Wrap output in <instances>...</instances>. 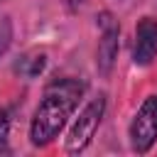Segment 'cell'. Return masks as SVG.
<instances>
[{
  "label": "cell",
  "mask_w": 157,
  "mask_h": 157,
  "mask_svg": "<svg viewBox=\"0 0 157 157\" xmlns=\"http://www.w3.org/2000/svg\"><path fill=\"white\" fill-rule=\"evenodd\" d=\"M83 93H86L83 78H76V76L52 78L44 86V93L34 108V115L29 123V142L34 147L52 145L59 137V132L66 128L69 118L76 113Z\"/></svg>",
  "instance_id": "obj_1"
},
{
  "label": "cell",
  "mask_w": 157,
  "mask_h": 157,
  "mask_svg": "<svg viewBox=\"0 0 157 157\" xmlns=\"http://www.w3.org/2000/svg\"><path fill=\"white\" fill-rule=\"evenodd\" d=\"M103 115H105V93H98V96L88 98L83 103V108L78 110V115L74 118V123L69 128V135H66V142H64V152L66 155L83 152L91 145Z\"/></svg>",
  "instance_id": "obj_2"
},
{
  "label": "cell",
  "mask_w": 157,
  "mask_h": 157,
  "mask_svg": "<svg viewBox=\"0 0 157 157\" xmlns=\"http://www.w3.org/2000/svg\"><path fill=\"white\" fill-rule=\"evenodd\" d=\"M128 137H130V147L137 155H147L152 150V145L157 142V93L147 96L140 108L135 110L130 128H128Z\"/></svg>",
  "instance_id": "obj_3"
},
{
  "label": "cell",
  "mask_w": 157,
  "mask_h": 157,
  "mask_svg": "<svg viewBox=\"0 0 157 157\" xmlns=\"http://www.w3.org/2000/svg\"><path fill=\"white\" fill-rule=\"evenodd\" d=\"M98 47H96V69L101 76H110L115 59H118V49H120V25L118 20L103 10L98 12Z\"/></svg>",
  "instance_id": "obj_4"
},
{
  "label": "cell",
  "mask_w": 157,
  "mask_h": 157,
  "mask_svg": "<svg viewBox=\"0 0 157 157\" xmlns=\"http://www.w3.org/2000/svg\"><path fill=\"white\" fill-rule=\"evenodd\" d=\"M157 56V17L145 15L135 27V44H132V61L137 66H150Z\"/></svg>",
  "instance_id": "obj_5"
},
{
  "label": "cell",
  "mask_w": 157,
  "mask_h": 157,
  "mask_svg": "<svg viewBox=\"0 0 157 157\" xmlns=\"http://www.w3.org/2000/svg\"><path fill=\"white\" fill-rule=\"evenodd\" d=\"M44 64H47V56H44V54H27V56L20 59L17 71H20L25 78H34L37 74L44 71Z\"/></svg>",
  "instance_id": "obj_6"
},
{
  "label": "cell",
  "mask_w": 157,
  "mask_h": 157,
  "mask_svg": "<svg viewBox=\"0 0 157 157\" xmlns=\"http://www.w3.org/2000/svg\"><path fill=\"white\" fill-rule=\"evenodd\" d=\"M10 113L0 108V155L10 152Z\"/></svg>",
  "instance_id": "obj_7"
},
{
  "label": "cell",
  "mask_w": 157,
  "mask_h": 157,
  "mask_svg": "<svg viewBox=\"0 0 157 157\" xmlns=\"http://www.w3.org/2000/svg\"><path fill=\"white\" fill-rule=\"evenodd\" d=\"M10 37H12L10 20H7V17H0V54L7 49V44H10Z\"/></svg>",
  "instance_id": "obj_8"
},
{
  "label": "cell",
  "mask_w": 157,
  "mask_h": 157,
  "mask_svg": "<svg viewBox=\"0 0 157 157\" xmlns=\"http://www.w3.org/2000/svg\"><path fill=\"white\" fill-rule=\"evenodd\" d=\"M86 0H61V5L69 10V12H76V10H81V5H83Z\"/></svg>",
  "instance_id": "obj_9"
}]
</instances>
